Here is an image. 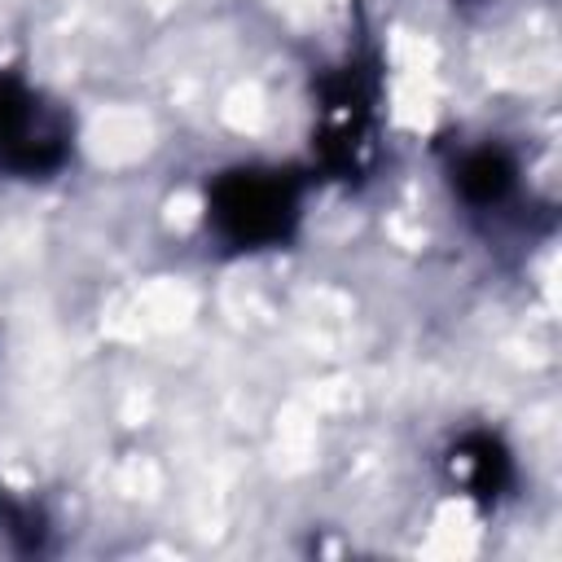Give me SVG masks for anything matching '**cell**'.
Masks as SVG:
<instances>
[{
  "label": "cell",
  "mask_w": 562,
  "mask_h": 562,
  "mask_svg": "<svg viewBox=\"0 0 562 562\" xmlns=\"http://www.w3.org/2000/svg\"><path fill=\"white\" fill-rule=\"evenodd\" d=\"M61 158H66L61 132L40 127L31 92L18 79L0 75V162L22 176H44L61 167Z\"/></svg>",
  "instance_id": "2"
},
{
  "label": "cell",
  "mask_w": 562,
  "mask_h": 562,
  "mask_svg": "<svg viewBox=\"0 0 562 562\" xmlns=\"http://www.w3.org/2000/svg\"><path fill=\"white\" fill-rule=\"evenodd\" d=\"M461 465H465V483L474 487V496H501L509 483V452L492 439V435H470L461 443Z\"/></svg>",
  "instance_id": "4"
},
{
  "label": "cell",
  "mask_w": 562,
  "mask_h": 562,
  "mask_svg": "<svg viewBox=\"0 0 562 562\" xmlns=\"http://www.w3.org/2000/svg\"><path fill=\"white\" fill-rule=\"evenodd\" d=\"M457 193L465 198V202H474V206H496L509 189H514V180H518V167H514V158L505 154V149H496V145H483V149H474V154H465L461 162H457Z\"/></svg>",
  "instance_id": "3"
},
{
  "label": "cell",
  "mask_w": 562,
  "mask_h": 562,
  "mask_svg": "<svg viewBox=\"0 0 562 562\" xmlns=\"http://www.w3.org/2000/svg\"><path fill=\"white\" fill-rule=\"evenodd\" d=\"M211 224L228 246L255 250V246H277L294 233L299 220V180L281 176V171H259V167H241V171H224L211 184L206 198Z\"/></svg>",
  "instance_id": "1"
}]
</instances>
